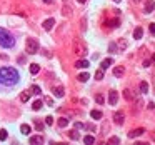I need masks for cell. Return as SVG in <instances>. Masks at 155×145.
I'll return each instance as SVG.
<instances>
[{
    "label": "cell",
    "instance_id": "4dcf8cb0",
    "mask_svg": "<svg viewBox=\"0 0 155 145\" xmlns=\"http://www.w3.org/2000/svg\"><path fill=\"white\" fill-rule=\"evenodd\" d=\"M30 94H35V95H40V94H42V90H40V87H39V85H33V87H32V92H30Z\"/></svg>",
    "mask_w": 155,
    "mask_h": 145
},
{
    "label": "cell",
    "instance_id": "6da1fadb",
    "mask_svg": "<svg viewBox=\"0 0 155 145\" xmlns=\"http://www.w3.org/2000/svg\"><path fill=\"white\" fill-rule=\"evenodd\" d=\"M19 82V72L12 67H2L0 68V84L3 85H15Z\"/></svg>",
    "mask_w": 155,
    "mask_h": 145
},
{
    "label": "cell",
    "instance_id": "74e56055",
    "mask_svg": "<svg viewBox=\"0 0 155 145\" xmlns=\"http://www.w3.org/2000/svg\"><path fill=\"white\" fill-rule=\"evenodd\" d=\"M45 104H47V105H53V100H52V97H45Z\"/></svg>",
    "mask_w": 155,
    "mask_h": 145
},
{
    "label": "cell",
    "instance_id": "b9f144b4",
    "mask_svg": "<svg viewBox=\"0 0 155 145\" xmlns=\"http://www.w3.org/2000/svg\"><path fill=\"white\" fill-rule=\"evenodd\" d=\"M78 3H85V2H87V0H77Z\"/></svg>",
    "mask_w": 155,
    "mask_h": 145
},
{
    "label": "cell",
    "instance_id": "52a82bcc",
    "mask_svg": "<svg viewBox=\"0 0 155 145\" xmlns=\"http://www.w3.org/2000/svg\"><path fill=\"white\" fill-rule=\"evenodd\" d=\"M117 100H118V94L115 90H110L108 92V104L110 105H117Z\"/></svg>",
    "mask_w": 155,
    "mask_h": 145
},
{
    "label": "cell",
    "instance_id": "2e32d148",
    "mask_svg": "<svg viewBox=\"0 0 155 145\" xmlns=\"http://www.w3.org/2000/svg\"><path fill=\"white\" fill-rule=\"evenodd\" d=\"M88 65H90V63H88L87 60H77V62H75V67L77 68H87Z\"/></svg>",
    "mask_w": 155,
    "mask_h": 145
},
{
    "label": "cell",
    "instance_id": "d4e9b609",
    "mask_svg": "<svg viewBox=\"0 0 155 145\" xmlns=\"http://www.w3.org/2000/svg\"><path fill=\"white\" fill-rule=\"evenodd\" d=\"M20 132H22L23 135H29V134H30V125H27V124L22 125V127H20Z\"/></svg>",
    "mask_w": 155,
    "mask_h": 145
},
{
    "label": "cell",
    "instance_id": "f35d334b",
    "mask_svg": "<svg viewBox=\"0 0 155 145\" xmlns=\"http://www.w3.org/2000/svg\"><path fill=\"white\" fill-rule=\"evenodd\" d=\"M148 30H150L152 35H155V23H150V25H148Z\"/></svg>",
    "mask_w": 155,
    "mask_h": 145
},
{
    "label": "cell",
    "instance_id": "44dd1931",
    "mask_svg": "<svg viewBox=\"0 0 155 145\" xmlns=\"http://www.w3.org/2000/svg\"><path fill=\"white\" fill-rule=\"evenodd\" d=\"M42 107H43V102H42V100H35V102L32 104V108H33V110H40Z\"/></svg>",
    "mask_w": 155,
    "mask_h": 145
},
{
    "label": "cell",
    "instance_id": "8fae6325",
    "mask_svg": "<svg viewBox=\"0 0 155 145\" xmlns=\"http://www.w3.org/2000/svg\"><path fill=\"white\" fill-rule=\"evenodd\" d=\"M30 144H32V145H40V144H43V137H42V135H33V137H30Z\"/></svg>",
    "mask_w": 155,
    "mask_h": 145
},
{
    "label": "cell",
    "instance_id": "d6a6232c",
    "mask_svg": "<svg viewBox=\"0 0 155 145\" xmlns=\"http://www.w3.org/2000/svg\"><path fill=\"white\" fill-rule=\"evenodd\" d=\"M108 144H120V138H118V137H110V138H108Z\"/></svg>",
    "mask_w": 155,
    "mask_h": 145
},
{
    "label": "cell",
    "instance_id": "5b68a950",
    "mask_svg": "<svg viewBox=\"0 0 155 145\" xmlns=\"http://www.w3.org/2000/svg\"><path fill=\"white\" fill-rule=\"evenodd\" d=\"M145 134V128H135V130H130L128 132V138H137V137H140V135H144Z\"/></svg>",
    "mask_w": 155,
    "mask_h": 145
},
{
    "label": "cell",
    "instance_id": "e575fe53",
    "mask_svg": "<svg viewBox=\"0 0 155 145\" xmlns=\"http://www.w3.org/2000/svg\"><path fill=\"white\" fill-rule=\"evenodd\" d=\"M0 140H7V130H0Z\"/></svg>",
    "mask_w": 155,
    "mask_h": 145
},
{
    "label": "cell",
    "instance_id": "7c38bea8",
    "mask_svg": "<svg viewBox=\"0 0 155 145\" xmlns=\"http://www.w3.org/2000/svg\"><path fill=\"white\" fill-rule=\"evenodd\" d=\"M124 74H125V68L122 67V65H117V67L114 68V75H115V77H122Z\"/></svg>",
    "mask_w": 155,
    "mask_h": 145
},
{
    "label": "cell",
    "instance_id": "ab89813d",
    "mask_svg": "<svg viewBox=\"0 0 155 145\" xmlns=\"http://www.w3.org/2000/svg\"><path fill=\"white\" fill-rule=\"evenodd\" d=\"M75 128H77V130L84 128V124H82V122H75Z\"/></svg>",
    "mask_w": 155,
    "mask_h": 145
},
{
    "label": "cell",
    "instance_id": "7a4b0ae2",
    "mask_svg": "<svg viewBox=\"0 0 155 145\" xmlns=\"http://www.w3.org/2000/svg\"><path fill=\"white\" fill-rule=\"evenodd\" d=\"M0 45L3 48H12L15 45V40L12 37V33H9L5 29H0Z\"/></svg>",
    "mask_w": 155,
    "mask_h": 145
},
{
    "label": "cell",
    "instance_id": "f6af8a7d",
    "mask_svg": "<svg viewBox=\"0 0 155 145\" xmlns=\"http://www.w3.org/2000/svg\"><path fill=\"white\" fill-rule=\"evenodd\" d=\"M67 2H68V0H63V3H67Z\"/></svg>",
    "mask_w": 155,
    "mask_h": 145
},
{
    "label": "cell",
    "instance_id": "ac0fdd59",
    "mask_svg": "<svg viewBox=\"0 0 155 145\" xmlns=\"http://www.w3.org/2000/svg\"><path fill=\"white\" fill-rule=\"evenodd\" d=\"M90 117L95 118V120H100V118H102V112H100V110H92V112H90Z\"/></svg>",
    "mask_w": 155,
    "mask_h": 145
},
{
    "label": "cell",
    "instance_id": "ee69618b",
    "mask_svg": "<svg viewBox=\"0 0 155 145\" xmlns=\"http://www.w3.org/2000/svg\"><path fill=\"white\" fill-rule=\"evenodd\" d=\"M134 2H135V3H140V2H142V0H134Z\"/></svg>",
    "mask_w": 155,
    "mask_h": 145
},
{
    "label": "cell",
    "instance_id": "7bdbcfd3",
    "mask_svg": "<svg viewBox=\"0 0 155 145\" xmlns=\"http://www.w3.org/2000/svg\"><path fill=\"white\" fill-rule=\"evenodd\" d=\"M43 2H45V3H52V0H43Z\"/></svg>",
    "mask_w": 155,
    "mask_h": 145
},
{
    "label": "cell",
    "instance_id": "836d02e7",
    "mask_svg": "<svg viewBox=\"0 0 155 145\" xmlns=\"http://www.w3.org/2000/svg\"><path fill=\"white\" fill-rule=\"evenodd\" d=\"M104 100H105V98H104V95H100V94H97V95H95V102H97V104H104Z\"/></svg>",
    "mask_w": 155,
    "mask_h": 145
},
{
    "label": "cell",
    "instance_id": "8992f818",
    "mask_svg": "<svg viewBox=\"0 0 155 145\" xmlns=\"http://www.w3.org/2000/svg\"><path fill=\"white\" fill-rule=\"evenodd\" d=\"M62 15H63L65 19H70V17L73 15V9H72L68 3H65V5H63V9H62Z\"/></svg>",
    "mask_w": 155,
    "mask_h": 145
},
{
    "label": "cell",
    "instance_id": "3957f363",
    "mask_svg": "<svg viewBox=\"0 0 155 145\" xmlns=\"http://www.w3.org/2000/svg\"><path fill=\"white\" fill-rule=\"evenodd\" d=\"M25 48H27V52H29L30 55H33V53L39 52V42H37L35 39H27V42H25Z\"/></svg>",
    "mask_w": 155,
    "mask_h": 145
},
{
    "label": "cell",
    "instance_id": "60d3db41",
    "mask_svg": "<svg viewBox=\"0 0 155 145\" xmlns=\"http://www.w3.org/2000/svg\"><path fill=\"white\" fill-rule=\"evenodd\" d=\"M85 128H88V130H95V127L94 125H90V124H87V125H84Z\"/></svg>",
    "mask_w": 155,
    "mask_h": 145
},
{
    "label": "cell",
    "instance_id": "bcb514c9",
    "mask_svg": "<svg viewBox=\"0 0 155 145\" xmlns=\"http://www.w3.org/2000/svg\"><path fill=\"white\" fill-rule=\"evenodd\" d=\"M114 2H120V0H114Z\"/></svg>",
    "mask_w": 155,
    "mask_h": 145
},
{
    "label": "cell",
    "instance_id": "f1b7e54d",
    "mask_svg": "<svg viewBox=\"0 0 155 145\" xmlns=\"http://www.w3.org/2000/svg\"><path fill=\"white\" fill-rule=\"evenodd\" d=\"M88 78H90V75L84 72V74H80V75H78V82H87Z\"/></svg>",
    "mask_w": 155,
    "mask_h": 145
},
{
    "label": "cell",
    "instance_id": "8d00e7d4",
    "mask_svg": "<svg viewBox=\"0 0 155 145\" xmlns=\"http://www.w3.org/2000/svg\"><path fill=\"white\" fill-rule=\"evenodd\" d=\"M108 50L115 53V52H117V43H110V45H108Z\"/></svg>",
    "mask_w": 155,
    "mask_h": 145
},
{
    "label": "cell",
    "instance_id": "603a6c76",
    "mask_svg": "<svg viewBox=\"0 0 155 145\" xmlns=\"http://www.w3.org/2000/svg\"><path fill=\"white\" fill-rule=\"evenodd\" d=\"M58 127H62V128H63V127H67L68 125V118H65V117H62V118H58Z\"/></svg>",
    "mask_w": 155,
    "mask_h": 145
},
{
    "label": "cell",
    "instance_id": "ba28073f",
    "mask_svg": "<svg viewBox=\"0 0 155 145\" xmlns=\"http://www.w3.org/2000/svg\"><path fill=\"white\" fill-rule=\"evenodd\" d=\"M124 120H125L124 112H117L115 115H114V122H115L117 125H124Z\"/></svg>",
    "mask_w": 155,
    "mask_h": 145
},
{
    "label": "cell",
    "instance_id": "1f68e13d",
    "mask_svg": "<svg viewBox=\"0 0 155 145\" xmlns=\"http://www.w3.org/2000/svg\"><path fill=\"white\" fill-rule=\"evenodd\" d=\"M95 78H97V80H102V78H104V70H102V68L95 72Z\"/></svg>",
    "mask_w": 155,
    "mask_h": 145
},
{
    "label": "cell",
    "instance_id": "484cf974",
    "mask_svg": "<svg viewBox=\"0 0 155 145\" xmlns=\"http://www.w3.org/2000/svg\"><path fill=\"white\" fill-rule=\"evenodd\" d=\"M117 47L120 48V50H125V48H127V40L120 39V40H118V43H117Z\"/></svg>",
    "mask_w": 155,
    "mask_h": 145
},
{
    "label": "cell",
    "instance_id": "5bb4252c",
    "mask_svg": "<svg viewBox=\"0 0 155 145\" xmlns=\"http://www.w3.org/2000/svg\"><path fill=\"white\" fill-rule=\"evenodd\" d=\"M124 97H125V100H128V102H132V100L135 98L134 92H132V90H128V88H125V90H124Z\"/></svg>",
    "mask_w": 155,
    "mask_h": 145
},
{
    "label": "cell",
    "instance_id": "277c9868",
    "mask_svg": "<svg viewBox=\"0 0 155 145\" xmlns=\"http://www.w3.org/2000/svg\"><path fill=\"white\" fill-rule=\"evenodd\" d=\"M73 52H75L77 55H85V53H87L85 47H84L82 43H78V42H73Z\"/></svg>",
    "mask_w": 155,
    "mask_h": 145
},
{
    "label": "cell",
    "instance_id": "d590c367",
    "mask_svg": "<svg viewBox=\"0 0 155 145\" xmlns=\"http://www.w3.org/2000/svg\"><path fill=\"white\" fill-rule=\"evenodd\" d=\"M53 124V117H45V125H52Z\"/></svg>",
    "mask_w": 155,
    "mask_h": 145
},
{
    "label": "cell",
    "instance_id": "9a60e30c",
    "mask_svg": "<svg viewBox=\"0 0 155 145\" xmlns=\"http://www.w3.org/2000/svg\"><path fill=\"white\" fill-rule=\"evenodd\" d=\"M63 94H65V88L62 87V85H58V87L53 88V95L55 97H63Z\"/></svg>",
    "mask_w": 155,
    "mask_h": 145
},
{
    "label": "cell",
    "instance_id": "4316f807",
    "mask_svg": "<svg viewBox=\"0 0 155 145\" xmlns=\"http://www.w3.org/2000/svg\"><path fill=\"white\" fill-rule=\"evenodd\" d=\"M140 92H142V94H147V92H148V84H147V82H140Z\"/></svg>",
    "mask_w": 155,
    "mask_h": 145
},
{
    "label": "cell",
    "instance_id": "7402d4cb",
    "mask_svg": "<svg viewBox=\"0 0 155 145\" xmlns=\"http://www.w3.org/2000/svg\"><path fill=\"white\" fill-rule=\"evenodd\" d=\"M39 72H40L39 63H32V65H30V74H39Z\"/></svg>",
    "mask_w": 155,
    "mask_h": 145
},
{
    "label": "cell",
    "instance_id": "4fadbf2b",
    "mask_svg": "<svg viewBox=\"0 0 155 145\" xmlns=\"http://www.w3.org/2000/svg\"><path fill=\"white\" fill-rule=\"evenodd\" d=\"M112 63H114V60H112V58H105V60H102V63H100V68H102V70H107V68L110 67Z\"/></svg>",
    "mask_w": 155,
    "mask_h": 145
},
{
    "label": "cell",
    "instance_id": "d6986e66",
    "mask_svg": "<svg viewBox=\"0 0 155 145\" xmlns=\"http://www.w3.org/2000/svg\"><path fill=\"white\" fill-rule=\"evenodd\" d=\"M84 142H85L87 145L95 144V137H94V135H85V137H84Z\"/></svg>",
    "mask_w": 155,
    "mask_h": 145
},
{
    "label": "cell",
    "instance_id": "f546056e",
    "mask_svg": "<svg viewBox=\"0 0 155 145\" xmlns=\"http://www.w3.org/2000/svg\"><path fill=\"white\" fill-rule=\"evenodd\" d=\"M108 25H110L112 29H115V27L120 25V22H118V19H114V20H110V22H108Z\"/></svg>",
    "mask_w": 155,
    "mask_h": 145
},
{
    "label": "cell",
    "instance_id": "e0dca14e",
    "mask_svg": "<svg viewBox=\"0 0 155 145\" xmlns=\"http://www.w3.org/2000/svg\"><path fill=\"white\" fill-rule=\"evenodd\" d=\"M142 35H144V30H142V27H137L135 30H134V39H142Z\"/></svg>",
    "mask_w": 155,
    "mask_h": 145
},
{
    "label": "cell",
    "instance_id": "30bf717a",
    "mask_svg": "<svg viewBox=\"0 0 155 145\" xmlns=\"http://www.w3.org/2000/svg\"><path fill=\"white\" fill-rule=\"evenodd\" d=\"M144 10H145V13H150V12H154V10H155V2H154V0H147Z\"/></svg>",
    "mask_w": 155,
    "mask_h": 145
},
{
    "label": "cell",
    "instance_id": "9c48e42d",
    "mask_svg": "<svg viewBox=\"0 0 155 145\" xmlns=\"http://www.w3.org/2000/svg\"><path fill=\"white\" fill-rule=\"evenodd\" d=\"M53 25H55V20H53V19H47L43 23H42L43 30H47V32H50V30L53 29Z\"/></svg>",
    "mask_w": 155,
    "mask_h": 145
},
{
    "label": "cell",
    "instance_id": "83f0119b",
    "mask_svg": "<svg viewBox=\"0 0 155 145\" xmlns=\"http://www.w3.org/2000/svg\"><path fill=\"white\" fill-rule=\"evenodd\" d=\"M33 124H35V128H37L39 132H42V130H43V127H45V122H39V120H35Z\"/></svg>",
    "mask_w": 155,
    "mask_h": 145
},
{
    "label": "cell",
    "instance_id": "ffe728a7",
    "mask_svg": "<svg viewBox=\"0 0 155 145\" xmlns=\"http://www.w3.org/2000/svg\"><path fill=\"white\" fill-rule=\"evenodd\" d=\"M68 137H70L72 140H78V138H80V134H78L77 128H75V130H72V132H68Z\"/></svg>",
    "mask_w": 155,
    "mask_h": 145
},
{
    "label": "cell",
    "instance_id": "cb8c5ba5",
    "mask_svg": "<svg viewBox=\"0 0 155 145\" xmlns=\"http://www.w3.org/2000/svg\"><path fill=\"white\" fill-rule=\"evenodd\" d=\"M29 98H30V92H22L20 94V100L22 102H29Z\"/></svg>",
    "mask_w": 155,
    "mask_h": 145
}]
</instances>
